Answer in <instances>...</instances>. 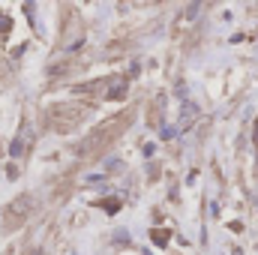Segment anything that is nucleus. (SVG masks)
<instances>
[{
    "label": "nucleus",
    "mask_w": 258,
    "mask_h": 255,
    "mask_svg": "<svg viewBox=\"0 0 258 255\" xmlns=\"http://www.w3.org/2000/svg\"><path fill=\"white\" fill-rule=\"evenodd\" d=\"M9 153H12V156H18V153H21V138H15V141H12V147H9Z\"/></svg>",
    "instance_id": "nucleus-1"
}]
</instances>
